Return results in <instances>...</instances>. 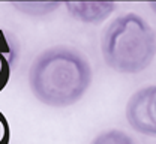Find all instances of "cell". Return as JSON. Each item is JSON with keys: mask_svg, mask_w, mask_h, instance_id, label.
<instances>
[{"mask_svg": "<svg viewBox=\"0 0 156 144\" xmlns=\"http://www.w3.org/2000/svg\"><path fill=\"white\" fill-rule=\"evenodd\" d=\"M92 84V68L75 48L57 45L42 51L29 71L33 96L48 107L78 102Z\"/></svg>", "mask_w": 156, "mask_h": 144, "instance_id": "cell-1", "label": "cell"}, {"mask_svg": "<svg viewBox=\"0 0 156 144\" xmlns=\"http://www.w3.org/2000/svg\"><path fill=\"white\" fill-rule=\"evenodd\" d=\"M11 143V126L6 116L0 111V144Z\"/></svg>", "mask_w": 156, "mask_h": 144, "instance_id": "cell-8", "label": "cell"}, {"mask_svg": "<svg viewBox=\"0 0 156 144\" xmlns=\"http://www.w3.org/2000/svg\"><path fill=\"white\" fill-rule=\"evenodd\" d=\"M101 50L105 63L123 74L144 71L156 56V32L134 12L114 18L107 27Z\"/></svg>", "mask_w": 156, "mask_h": 144, "instance_id": "cell-2", "label": "cell"}, {"mask_svg": "<svg viewBox=\"0 0 156 144\" xmlns=\"http://www.w3.org/2000/svg\"><path fill=\"white\" fill-rule=\"evenodd\" d=\"M17 57H18L17 41L11 33L0 30V92L9 83Z\"/></svg>", "mask_w": 156, "mask_h": 144, "instance_id": "cell-5", "label": "cell"}, {"mask_svg": "<svg viewBox=\"0 0 156 144\" xmlns=\"http://www.w3.org/2000/svg\"><path fill=\"white\" fill-rule=\"evenodd\" d=\"M90 144H135V141L119 129H110L105 132H101L95 137V140Z\"/></svg>", "mask_w": 156, "mask_h": 144, "instance_id": "cell-6", "label": "cell"}, {"mask_svg": "<svg viewBox=\"0 0 156 144\" xmlns=\"http://www.w3.org/2000/svg\"><path fill=\"white\" fill-rule=\"evenodd\" d=\"M60 6V3H24V5H15V8L18 9H27L29 8V14L33 12V9H41L39 14H48L51 9H56Z\"/></svg>", "mask_w": 156, "mask_h": 144, "instance_id": "cell-7", "label": "cell"}, {"mask_svg": "<svg viewBox=\"0 0 156 144\" xmlns=\"http://www.w3.org/2000/svg\"><path fill=\"white\" fill-rule=\"evenodd\" d=\"M126 119L136 132L156 137V84L143 87L131 96Z\"/></svg>", "mask_w": 156, "mask_h": 144, "instance_id": "cell-3", "label": "cell"}, {"mask_svg": "<svg viewBox=\"0 0 156 144\" xmlns=\"http://www.w3.org/2000/svg\"><path fill=\"white\" fill-rule=\"evenodd\" d=\"M150 8H152V9H153V11L156 12V2H153V3H150Z\"/></svg>", "mask_w": 156, "mask_h": 144, "instance_id": "cell-9", "label": "cell"}, {"mask_svg": "<svg viewBox=\"0 0 156 144\" xmlns=\"http://www.w3.org/2000/svg\"><path fill=\"white\" fill-rule=\"evenodd\" d=\"M69 14L83 23H99L104 21L114 9L113 2H66Z\"/></svg>", "mask_w": 156, "mask_h": 144, "instance_id": "cell-4", "label": "cell"}]
</instances>
